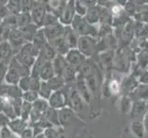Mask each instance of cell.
Returning <instances> with one entry per match:
<instances>
[{"mask_svg":"<svg viewBox=\"0 0 148 138\" xmlns=\"http://www.w3.org/2000/svg\"><path fill=\"white\" fill-rule=\"evenodd\" d=\"M32 129H25L22 133H21V136L20 138H32Z\"/></svg>","mask_w":148,"mask_h":138,"instance_id":"12","label":"cell"},{"mask_svg":"<svg viewBox=\"0 0 148 138\" xmlns=\"http://www.w3.org/2000/svg\"><path fill=\"white\" fill-rule=\"evenodd\" d=\"M110 90L112 93H117L119 91V83L117 81L113 80L110 83Z\"/></svg>","mask_w":148,"mask_h":138,"instance_id":"13","label":"cell"},{"mask_svg":"<svg viewBox=\"0 0 148 138\" xmlns=\"http://www.w3.org/2000/svg\"><path fill=\"white\" fill-rule=\"evenodd\" d=\"M6 80L9 84H17L18 82V75L15 71L10 70L6 76Z\"/></svg>","mask_w":148,"mask_h":138,"instance_id":"8","label":"cell"},{"mask_svg":"<svg viewBox=\"0 0 148 138\" xmlns=\"http://www.w3.org/2000/svg\"><path fill=\"white\" fill-rule=\"evenodd\" d=\"M0 138H20V136L17 135L16 133H14L7 126H5L0 132Z\"/></svg>","mask_w":148,"mask_h":138,"instance_id":"6","label":"cell"},{"mask_svg":"<svg viewBox=\"0 0 148 138\" xmlns=\"http://www.w3.org/2000/svg\"><path fill=\"white\" fill-rule=\"evenodd\" d=\"M9 127H10V130L13 131L14 133L16 132V134L18 133H22L25 130V122L24 121L21 120H16V121H13L11 122H9Z\"/></svg>","mask_w":148,"mask_h":138,"instance_id":"3","label":"cell"},{"mask_svg":"<svg viewBox=\"0 0 148 138\" xmlns=\"http://www.w3.org/2000/svg\"><path fill=\"white\" fill-rule=\"evenodd\" d=\"M50 104L53 108H62L65 104L64 97L60 91L55 92L50 97Z\"/></svg>","mask_w":148,"mask_h":138,"instance_id":"1","label":"cell"},{"mask_svg":"<svg viewBox=\"0 0 148 138\" xmlns=\"http://www.w3.org/2000/svg\"><path fill=\"white\" fill-rule=\"evenodd\" d=\"M40 76L43 79L53 78V68L51 64H45L42 69H40Z\"/></svg>","mask_w":148,"mask_h":138,"instance_id":"4","label":"cell"},{"mask_svg":"<svg viewBox=\"0 0 148 138\" xmlns=\"http://www.w3.org/2000/svg\"><path fill=\"white\" fill-rule=\"evenodd\" d=\"M30 110H32V105H30L29 102H24V103L21 104V115L24 119H26L27 117L29 116Z\"/></svg>","mask_w":148,"mask_h":138,"instance_id":"10","label":"cell"},{"mask_svg":"<svg viewBox=\"0 0 148 138\" xmlns=\"http://www.w3.org/2000/svg\"><path fill=\"white\" fill-rule=\"evenodd\" d=\"M5 70H6V66H5L4 63H0V79L2 78V76L5 75Z\"/></svg>","mask_w":148,"mask_h":138,"instance_id":"14","label":"cell"},{"mask_svg":"<svg viewBox=\"0 0 148 138\" xmlns=\"http://www.w3.org/2000/svg\"><path fill=\"white\" fill-rule=\"evenodd\" d=\"M23 97L27 102H34L35 100H37L38 94L35 90H28L26 91V93L23 95Z\"/></svg>","mask_w":148,"mask_h":138,"instance_id":"9","label":"cell"},{"mask_svg":"<svg viewBox=\"0 0 148 138\" xmlns=\"http://www.w3.org/2000/svg\"><path fill=\"white\" fill-rule=\"evenodd\" d=\"M75 41L74 32H68L65 35V45H69V46H74V42Z\"/></svg>","mask_w":148,"mask_h":138,"instance_id":"11","label":"cell"},{"mask_svg":"<svg viewBox=\"0 0 148 138\" xmlns=\"http://www.w3.org/2000/svg\"><path fill=\"white\" fill-rule=\"evenodd\" d=\"M11 54V48L8 43H3L0 45V60H6Z\"/></svg>","mask_w":148,"mask_h":138,"instance_id":"5","label":"cell"},{"mask_svg":"<svg viewBox=\"0 0 148 138\" xmlns=\"http://www.w3.org/2000/svg\"><path fill=\"white\" fill-rule=\"evenodd\" d=\"M33 108L37 111H43L47 109V103L44 100H37L34 101Z\"/></svg>","mask_w":148,"mask_h":138,"instance_id":"7","label":"cell"},{"mask_svg":"<svg viewBox=\"0 0 148 138\" xmlns=\"http://www.w3.org/2000/svg\"><path fill=\"white\" fill-rule=\"evenodd\" d=\"M74 13V6L72 5H67L63 10H62V15H61V19L64 23H69V21L72 19Z\"/></svg>","mask_w":148,"mask_h":138,"instance_id":"2","label":"cell"},{"mask_svg":"<svg viewBox=\"0 0 148 138\" xmlns=\"http://www.w3.org/2000/svg\"><path fill=\"white\" fill-rule=\"evenodd\" d=\"M112 11H113L114 14H120L121 13V8L118 7V6H116V7H114L113 8H112Z\"/></svg>","mask_w":148,"mask_h":138,"instance_id":"15","label":"cell"}]
</instances>
